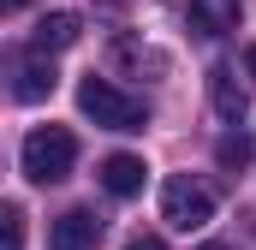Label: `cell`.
Here are the masks:
<instances>
[{"label":"cell","instance_id":"cell-1","mask_svg":"<svg viewBox=\"0 0 256 250\" xmlns=\"http://www.w3.org/2000/svg\"><path fill=\"white\" fill-rule=\"evenodd\" d=\"M78 108H84L90 120L102 125V131H143V125H149V108H143L137 96H126L120 84L96 78V72L78 84Z\"/></svg>","mask_w":256,"mask_h":250},{"label":"cell","instance_id":"cell-2","mask_svg":"<svg viewBox=\"0 0 256 250\" xmlns=\"http://www.w3.org/2000/svg\"><path fill=\"white\" fill-rule=\"evenodd\" d=\"M18 161H24V173H30L36 185H60V179H72V161H78V137H72L66 125H36V131L24 137Z\"/></svg>","mask_w":256,"mask_h":250},{"label":"cell","instance_id":"cell-3","mask_svg":"<svg viewBox=\"0 0 256 250\" xmlns=\"http://www.w3.org/2000/svg\"><path fill=\"white\" fill-rule=\"evenodd\" d=\"M161 220L173 232H202L214 220V190L202 185V179H191V173H173L161 185Z\"/></svg>","mask_w":256,"mask_h":250},{"label":"cell","instance_id":"cell-4","mask_svg":"<svg viewBox=\"0 0 256 250\" xmlns=\"http://www.w3.org/2000/svg\"><path fill=\"white\" fill-rule=\"evenodd\" d=\"M54 84H60V72H54L48 48H30L12 60V102H42V96H54Z\"/></svg>","mask_w":256,"mask_h":250},{"label":"cell","instance_id":"cell-5","mask_svg":"<svg viewBox=\"0 0 256 250\" xmlns=\"http://www.w3.org/2000/svg\"><path fill=\"white\" fill-rule=\"evenodd\" d=\"M102 244V214L96 208H66L48 226V250H96Z\"/></svg>","mask_w":256,"mask_h":250},{"label":"cell","instance_id":"cell-6","mask_svg":"<svg viewBox=\"0 0 256 250\" xmlns=\"http://www.w3.org/2000/svg\"><path fill=\"white\" fill-rule=\"evenodd\" d=\"M143 179H149V167H143L137 155H108V161H102V185H108V196H137Z\"/></svg>","mask_w":256,"mask_h":250},{"label":"cell","instance_id":"cell-7","mask_svg":"<svg viewBox=\"0 0 256 250\" xmlns=\"http://www.w3.org/2000/svg\"><path fill=\"white\" fill-rule=\"evenodd\" d=\"M208 102H214V114H220V120H244V84H238V78H232V66H214V72H208Z\"/></svg>","mask_w":256,"mask_h":250},{"label":"cell","instance_id":"cell-8","mask_svg":"<svg viewBox=\"0 0 256 250\" xmlns=\"http://www.w3.org/2000/svg\"><path fill=\"white\" fill-rule=\"evenodd\" d=\"M191 30H202V36L238 30V0H191Z\"/></svg>","mask_w":256,"mask_h":250},{"label":"cell","instance_id":"cell-9","mask_svg":"<svg viewBox=\"0 0 256 250\" xmlns=\"http://www.w3.org/2000/svg\"><path fill=\"white\" fill-rule=\"evenodd\" d=\"M78 36H84V24H78V12H48V18L36 24V36H30V48H48V54H54V48H72Z\"/></svg>","mask_w":256,"mask_h":250},{"label":"cell","instance_id":"cell-10","mask_svg":"<svg viewBox=\"0 0 256 250\" xmlns=\"http://www.w3.org/2000/svg\"><path fill=\"white\" fill-rule=\"evenodd\" d=\"M214 161H220V167H244V161H250V137H244V131H226V137L214 143Z\"/></svg>","mask_w":256,"mask_h":250},{"label":"cell","instance_id":"cell-11","mask_svg":"<svg viewBox=\"0 0 256 250\" xmlns=\"http://www.w3.org/2000/svg\"><path fill=\"white\" fill-rule=\"evenodd\" d=\"M0 250H24V214L6 202V238H0Z\"/></svg>","mask_w":256,"mask_h":250},{"label":"cell","instance_id":"cell-12","mask_svg":"<svg viewBox=\"0 0 256 250\" xmlns=\"http://www.w3.org/2000/svg\"><path fill=\"white\" fill-rule=\"evenodd\" d=\"M126 250H167V244H161V238H155V232H137V238H131Z\"/></svg>","mask_w":256,"mask_h":250},{"label":"cell","instance_id":"cell-13","mask_svg":"<svg viewBox=\"0 0 256 250\" xmlns=\"http://www.w3.org/2000/svg\"><path fill=\"white\" fill-rule=\"evenodd\" d=\"M244 72H250V84H256V48H250V54H244Z\"/></svg>","mask_w":256,"mask_h":250},{"label":"cell","instance_id":"cell-14","mask_svg":"<svg viewBox=\"0 0 256 250\" xmlns=\"http://www.w3.org/2000/svg\"><path fill=\"white\" fill-rule=\"evenodd\" d=\"M0 6H6V12H24V6H30V0H0Z\"/></svg>","mask_w":256,"mask_h":250},{"label":"cell","instance_id":"cell-15","mask_svg":"<svg viewBox=\"0 0 256 250\" xmlns=\"http://www.w3.org/2000/svg\"><path fill=\"white\" fill-rule=\"evenodd\" d=\"M202 250H238V244H202Z\"/></svg>","mask_w":256,"mask_h":250}]
</instances>
